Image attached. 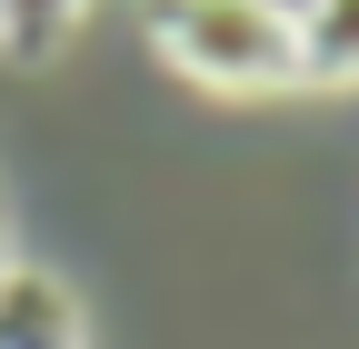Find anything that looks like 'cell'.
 I'll use <instances>...</instances> for the list:
<instances>
[{
    "mask_svg": "<svg viewBox=\"0 0 359 349\" xmlns=\"http://www.w3.org/2000/svg\"><path fill=\"white\" fill-rule=\"evenodd\" d=\"M290 40H299V80H320V90L359 80V0H299Z\"/></svg>",
    "mask_w": 359,
    "mask_h": 349,
    "instance_id": "3957f363",
    "label": "cell"
},
{
    "mask_svg": "<svg viewBox=\"0 0 359 349\" xmlns=\"http://www.w3.org/2000/svg\"><path fill=\"white\" fill-rule=\"evenodd\" d=\"M160 60L200 90H230V100H269V90H299V40L280 0H160Z\"/></svg>",
    "mask_w": 359,
    "mask_h": 349,
    "instance_id": "6da1fadb",
    "label": "cell"
},
{
    "mask_svg": "<svg viewBox=\"0 0 359 349\" xmlns=\"http://www.w3.org/2000/svg\"><path fill=\"white\" fill-rule=\"evenodd\" d=\"M11 259H20V249H11V200H0V270H11Z\"/></svg>",
    "mask_w": 359,
    "mask_h": 349,
    "instance_id": "5b68a950",
    "label": "cell"
},
{
    "mask_svg": "<svg viewBox=\"0 0 359 349\" xmlns=\"http://www.w3.org/2000/svg\"><path fill=\"white\" fill-rule=\"evenodd\" d=\"M280 11H299V0H280Z\"/></svg>",
    "mask_w": 359,
    "mask_h": 349,
    "instance_id": "8992f818",
    "label": "cell"
},
{
    "mask_svg": "<svg viewBox=\"0 0 359 349\" xmlns=\"http://www.w3.org/2000/svg\"><path fill=\"white\" fill-rule=\"evenodd\" d=\"M0 349H90L80 299H70L50 270H30V259L0 270Z\"/></svg>",
    "mask_w": 359,
    "mask_h": 349,
    "instance_id": "7a4b0ae2",
    "label": "cell"
},
{
    "mask_svg": "<svg viewBox=\"0 0 359 349\" xmlns=\"http://www.w3.org/2000/svg\"><path fill=\"white\" fill-rule=\"evenodd\" d=\"M80 20V0H0V50H20V60H50L60 40Z\"/></svg>",
    "mask_w": 359,
    "mask_h": 349,
    "instance_id": "277c9868",
    "label": "cell"
}]
</instances>
